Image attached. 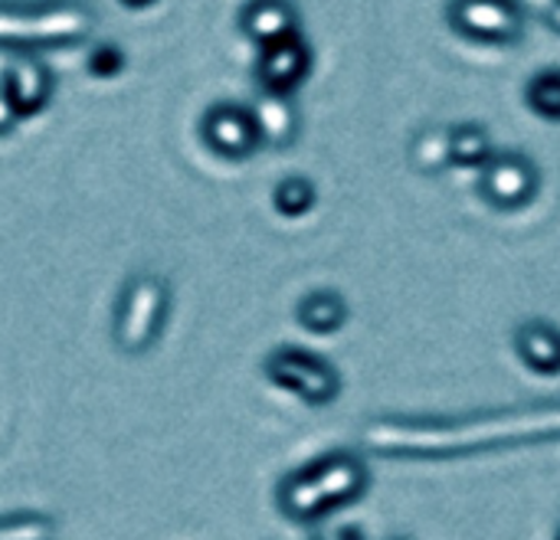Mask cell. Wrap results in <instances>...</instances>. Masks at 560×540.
<instances>
[{
	"label": "cell",
	"instance_id": "6da1fadb",
	"mask_svg": "<svg viewBox=\"0 0 560 540\" xmlns=\"http://www.w3.org/2000/svg\"><path fill=\"white\" fill-rule=\"evenodd\" d=\"M560 407H495L463 416H417V413H384L361 426V443L371 456L397 462H450L479 453L522 449L538 443H558Z\"/></svg>",
	"mask_w": 560,
	"mask_h": 540
},
{
	"label": "cell",
	"instance_id": "7a4b0ae2",
	"mask_svg": "<svg viewBox=\"0 0 560 540\" xmlns=\"http://www.w3.org/2000/svg\"><path fill=\"white\" fill-rule=\"evenodd\" d=\"M371 489V466L351 449H331L292 469L276 485V508L285 521L318 528L358 505Z\"/></svg>",
	"mask_w": 560,
	"mask_h": 540
},
{
	"label": "cell",
	"instance_id": "3957f363",
	"mask_svg": "<svg viewBox=\"0 0 560 540\" xmlns=\"http://www.w3.org/2000/svg\"><path fill=\"white\" fill-rule=\"evenodd\" d=\"M95 30V13L82 0H0V46L13 52H36L52 46H75Z\"/></svg>",
	"mask_w": 560,
	"mask_h": 540
},
{
	"label": "cell",
	"instance_id": "277c9868",
	"mask_svg": "<svg viewBox=\"0 0 560 540\" xmlns=\"http://www.w3.org/2000/svg\"><path fill=\"white\" fill-rule=\"evenodd\" d=\"M171 318V285L154 272H135L112 308V344L125 357H144L164 338Z\"/></svg>",
	"mask_w": 560,
	"mask_h": 540
},
{
	"label": "cell",
	"instance_id": "5b68a950",
	"mask_svg": "<svg viewBox=\"0 0 560 540\" xmlns=\"http://www.w3.org/2000/svg\"><path fill=\"white\" fill-rule=\"evenodd\" d=\"M262 377L272 387L299 397L305 407H315V410L331 407L341 397V387H345L341 371L328 357H322V354H315L308 348H295V344L272 348L262 357Z\"/></svg>",
	"mask_w": 560,
	"mask_h": 540
},
{
	"label": "cell",
	"instance_id": "8992f818",
	"mask_svg": "<svg viewBox=\"0 0 560 540\" xmlns=\"http://www.w3.org/2000/svg\"><path fill=\"white\" fill-rule=\"evenodd\" d=\"M450 26L482 46H515L525 36V10L518 0H450Z\"/></svg>",
	"mask_w": 560,
	"mask_h": 540
},
{
	"label": "cell",
	"instance_id": "52a82bcc",
	"mask_svg": "<svg viewBox=\"0 0 560 540\" xmlns=\"http://www.w3.org/2000/svg\"><path fill=\"white\" fill-rule=\"evenodd\" d=\"M541 190V171L525 151H495L479 167V197L502 213L528 207Z\"/></svg>",
	"mask_w": 560,
	"mask_h": 540
},
{
	"label": "cell",
	"instance_id": "ba28073f",
	"mask_svg": "<svg viewBox=\"0 0 560 540\" xmlns=\"http://www.w3.org/2000/svg\"><path fill=\"white\" fill-rule=\"evenodd\" d=\"M200 141L223 161H246L262 148L256 118L240 102H213L200 118Z\"/></svg>",
	"mask_w": 560,
	"mask_h": 540
},
{
	"label": "cell",
	"instance_id": "9c48e42d",
	"mask_svg": "<svg viewBox=\"0 0 560 540\" xmlns=\"http://www.w3.org/2000/svg\"><path fill=\"white\" fill-rule=\"evenodd\" d=\"M312 66H315V52L302 36V30L285 39H276L259 49V62H256L259 92L276 98H292L299 85L308 79Z\"/></svg>",
	"mask_w": 560,
	"mask_h": 540
},
{
	"label": "cell",
	"instance_id": "30bf717a",
	"mask_svg": "<svg viewBox=\"0 0 560 540\" xmlns=\"http://www.w3.org/2000/svg\"><path fill=\"white\" fill-rule=\"evenodd\" d=\"M0 92L7 98V105L13 108L16 121L39 115L52 95H56V72L36 56V52H16L10 59V66L3 69V82Z\"/></svg>",
	"mask_w": 560,
	"mask_h": 540
},
{
	"label": "cell",
	"instance_id": "8fae6325",
	"mask_svg": "<svg viewBox=\"0 0 560 540\" xmlns=\"http://www.w3.org/2000/svg\"><path fill=\"white\" fill-rule=\"evenodd\" d=\"M240 33L262 49L299 33V10L292 0H246L240 10Z\"/></svg>",
	"mask_w": 560,
	"mask_h": 540
},
{
	"label": "cell",
	"instance_id": "7c38bea8",
	"mask_svg": "<svg viewBox=\"0 0 560 540\" xmlns=\"http://www.w3.org/2000/svg\"><path fill=\"white\" fill-rule=\"evenodd\" d=\"M518 361L541 374V377H558L560 374V338L558 328L545 318H528L515 328L512 334Z\"/></svg>",
	"mask_w": 560,
	"mask_h": 540
},
{
	"label": "cell",
	"instance_id": "4fadbf2b",
	"mask_svg": "<svg viewBox=\"0 0 560 540\" xmlns=\"http://www.w3.org/2000/svg\"><path fill=\"white\" fill-rule=\"evenodd\" d=\"M253 118H256V131H259V144H269L276 151L289 148L299 138V108L292 105V98H276V95H262L249 105Z\"/></svg>",
	"mask_w": 560,
	"mask_h": 540
},
{
	"label": "cell",
	"instance_id": "5bb4252c",
	"mask_svg": "<svg viewBox=\"0 0 560 540\" xmlns=\"http://www.w3.org/2000/svg\"><path fill=\"white\" fill-rule=\"evenodd\" d=\"M351 318L348 298L335 289H315L299 298L295 305V321L308 334H338Z\"/></svg>",
	"mask_w": 560,
	"mask_h": 540
},
{
	"label": "cell",
	"instance_id": "9a60e30c",
	"mask_svg": "<svg viewBox=\"0 0 560 540\" xmlns=\"http://www.w3.org/2000/svg\"><path fill=\"white\" fill-rule=\"evenodd\" d=\"M495 154L492 134L479 121H463L450 128V164L459 167H482Z\"/></svg>",
	"mask_w": 560,
	"mask_h": 540
},
{
	"label": "cell",
	"instance_id": "2e32d148",
	"mask_svg": "<svg viewBox=\"0 0 560 540\" xmlns=\"http://www.w3.org/2000/svg\"><path fill=\"white\" fill-rule=\"evenodd\" d=\"M410 164L427 177L443 174L450 167V128L430 125L417 131V138L410 141Z\"/></svg>",
	"mask_w": 560,
	"mask_h": 540
},
{
	"label": "cell",
	"instance_id": "e0dca14e",
	"mask_svg": "<svg viewBox=\"0 0 560 540\" xmlns=\"http://www.w3.org/2000/svg\"><path fill=\"white\" fill-rule=\"evenodd\" d=\"M315 203H318V187L305 174H289L272 187V207L285 220H299V216L312 213Z\"/></svg>",
	"mask_w": 560,
	"mask_h": 540
},
{
	"label": "cell",
	"instance_id": "ac0fdd59",
	"mask_svg": "<svg viewBox=\"0 0 560 540\" xmlns=\"http://www.w3.org/2000/svg\"><path fill=\"white\" fill-rule=\"evenodd\" d=\"M56 518L46 512H3L0 540H56Z\"/></svg>",
	"mask_w": 560,
	"mask_h": 540
},
{
	"label": "cell",
	"instance_id": "d6986e66",
	"mask_svg": "<svg viewBox=\"0 0 560 540\" xmlns=\"http://www.w3.org/2000/svg\"><path fill=\"white\" fill-rule=\"evenodd\" d=\"M525 102L535 115H541L545 121H560V69L548 66L541 72H535L525 85Z\"/></svg>",
	"mask_w": 560,
	"mask_h": 540
},
{
	"label": "cell",
	"instance_id": "ffe728a7",
	"mask_svg": "<svg viewBox=\"0 0 560 540\" xmlns=\"http://www.w3.org/2000/svg\"><path fill=\"white\" fill-rule=\"evenodd\" d=\"M85 72L108 82L125 72V49L118 43H95L85 56Z\"/></svg>",
	"mask_w": 560,
	"mask_h": 540
},
{
	"label": "cell",
	"instance_id": "44dd1931",
	"mask_svg": "<svg viewBox=\"0 0 560 540\" xmlns=\"http://www.w3.org/2000/svg\"><path fill=\"white\" fill-rule=\"evenodd\" d=\"M308 540H368V538H364V531H361V528H354V525H341V528H325V525H318V528H312Z\"/></svg>",
	"mask_w": 560,
	"mask_h": 540
},
{
	"label": "cell",
	"instance_id": "7402d4cb",
	"mask_svg": "<svg viewBox=\"0 0 560 540\" xmlns=\"http://www.w3.org/2000/svg\"><path fill=\"white\" fill-rule=\"evenodd\" d=\"M13 128H16V115H13V108L7 105L3 92H0V138L13 134Z\"/></svg>",
	"mask_w": 560,
	"mask_h": 540
},
{
	"label": "cell",
	"instance_id": "603a6c76",
	"mask_svg": "<svg viewBox=\"0 0 560 540\" xmlns=\"http://www.w3.org/2000/svg\"><path fill=\"white\" fill-rule=\"evenodd\" d=\"M151 3H158V0H121V7H128V10H144Z\"/></svg>",
	"mask_w": 560,
	"mask_h": 540
},
{
	"label": "cell",
	"instance_id": "cb8c5ba5",
	"mask_svg": "<svg viewBox=\"0 0 560 540\" xmlns=\"http://www.w3.org/2000/svg\"><path fill=\"white\" fill-rule=\"evenodd\" d=\"M387 540H407V538H387Z\"/></svg>",
	"mask_w": 560,
	"mask_h": 540
}]
</instances>
